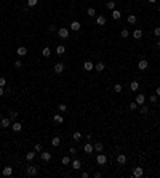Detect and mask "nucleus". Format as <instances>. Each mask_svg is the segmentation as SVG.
<instances>
[{
	"label": "nucleus",
	"mask_w": 160,
	"mask_h": 178,
	"mask_svg": "<svg viewBox=\"0 0 160 178\" xmlns=\"http://www.w3.org/2000/svg\"><path fill=\"white\" fill-rule=\"evenodd\" d=\"M96 162L99 164V165H104V164L107 162V157H106V154H98V157H96Z\"/></svg>",
	"instance_id": "obj_3"
},
{
	"label": "nucleus",
	"mask_w": 160,
	"mask_h": 178,
	"mask_svg": "<svg viewBox=\"0 0 160 178\" xmlns=\"http://www.w3.org/2000/svg\"><path fill=\"white\" fill-rule=\"evenodd\" d=\"M94 176H96V178H101L102 173H101V172H96V173H94Z\"/></svg>",
	"instance_id": "obj_47"
},
{
	"label": "nucleus",
	"mask_w": 160,
	"mask_h": 178,
	"mask_svg": "<svg viewBox=\"0 0 160 178\" xmlns=\"http://www.w3.org/2000/svg\"><path fill=\"white\" fill-rule=\"evenodd\" d=\"M21 128H23V125H21L19 122H15V124H13V130H15V132H21Z\"/></svg>",
	"instance_id": "obj_26"
},
{
	"label": "nucleus",
	"mask_w": 160,
	"mask_h": 178,
	"mask_svg": "<svg viewBox=\"0 0 160 178\" xmlns=\"http://www.w3.org/2000/svg\"><path fill=\"white\" fill-rule=\"evenodd\" d=\"M86 15H88V16H94V15H96L94 8H88V10H86Z\"/></svg>",
	"instance_id": "obj_33"
},
{
	"label": "nucleus",
	"mask_w": 160,
	"mask_h": 178,
	"mask_svg": "<svg viewBox=\"0 0 160 178\" xmlns=\"http://www.w3.org/2000/svg\"><path fill=\"white\" fill-rule=\"evenodd\" d=\"M128 35H130V32L127 31V29H123V31H122V32H120V37H122V39H127Z\"/></svg>",
	"instance_id": "obj_32"
},
{
	"label": "nucleus",
	"mask_w": 160,
	"mask_h": 178,
	"mask_svg": "<svg viewBox=\"0 0 160 178\" xmlns=\"http://www.w3.org/2000/svg\"><path fill=\"white\" fill-rule=\"evenodd\" d=\"M69 153H71V154H75L77 149H75V148H71V149H69Z\"/></svg>",
	"instance_id": "obj_46"
},
{
	"label": "nucleus",
	"mask_w": 160,
	"mask_h": 178,
	"mask_svg": "<svg viewBox=\"0 0 160 178\" xmlns=\"http://www.w3.org/2000/svg\"><path fill=\"white\" fill-rule=\"evenodd\" d=\"M80 138H82V133H80V132H75V133H74V140H75V141H79Z\"/></svg>",
	"instance_id": "obj_37"
},
{
	"label": "nucleus",
	"mask_w": 160,
	"mask_h": 178,
	"mask_svg": "<svg viewBox=\"0 0 160 178\" xmlns=\"http://www.w3.org/2000/svg\"><path fill=\"white\" fill-rule=\"evenodd\" d=\"M13 175V168L11 167H5L3 168V176H11Z\"/></svg>",
	"instance_id": "obj_14"
},
{
	"label": "nucleus",
	"mask_w": 160,
	"mask_h": 178,
	"mask_svg": "<svg viewBox=\"0 0 160 178\" xmlns=\"http://www.w3.org/2000/svg\"><path fill=\"white\" fill-rule=\"evenodd\" d=\"M128 23H130V24H135V23H136V16H135V15H130V16H128Z\"/></svg>",
	"instance_id": "obj_29"
},
{
	"label": "nucleus",
	"mask_w": 160,
	"mask_h": 178,
	"mask_svg": "<svg viewBox=\"0 0 160 178\" xmlns=\"http://www.w3.org/2000/svg\"><path fill=\"white\" fill-rule=\"evenodd\" d=\"M50 159H51V154H50V153H46V151H45V153H42V160H45V162H48Z\"/></svg>",
	"instance_id": "obj_19"
},
{
	"label": "nucleus",
	"mask_w": 160,
	"mask_h": 178,
	"mask_svg": "<svg viewBox=\"0 0 160 178\" xmlns=\"http://www.w3.org/2000/svg\"><path fill=\"white\" fill-rule=\"evenodd\" d=\"M64 71V63H56L55 64V72L56 74H61Z\"/></svg>",
	"instance_id": "obj_7"
},
{
	"label": "nucleus",
	"mask_w": 160,
	"mask_h": 178,
	"mask_svg": "<svg viewBox=\"0 0 160 178\" xmlns=\"http://www.w3.org/2000/svg\"><path fill=\"white\" fill-rule=\"evenodd\" d=\"M104 67H106V64L104 63H98V64H94V69H96V71H104Z\"/></svg>",
	"instance_id": "obj_18"
},
{
	"label": "nucleus",
	"mask_w": 160,
	"mask_h": 178,
	"mask_svg": "<svg viewBox=\"0 0 160 178\" xmlns=\"http://www.w3.org/2000/svg\"><path fill=\"white\" fill-rule=\"evenodd\" d=\"M72 168H75V170H79V168H80V160L79 159H75L74 162H72Z\"/></svg>",
	"instance_id": "obj_27"
},
{
	"label": "nucleus",
	"mask_w": 160,
	"mask_h": 178,
	"mask_svg": "<svg viewBox=\"0 0 160 178\" xmlns=\"http://www.w3.org/2000/svg\"><path fill=\"white\" fill-rule=\"evenodd\" d=\"M150 101H152V103H157V96H155V95H152V96H150Z\"/></svg>",
	"instance_id": "obj_45"
},
{
	"label": "nucleus",
	"mask_w": 160,
	"mask_h": 178,
	"mask_svg": "<svg viewBox=\"0 0 160 178\" xmlns=\"http://www.w3.org/2000/svg\"><path fill=\"white\" fill-rule=\"evenodd\" d=\"M10 122H11V119H10V117H3V119L0 120V127H2V128L10 127Z\"/></svg>",
	"instance_id": "obj_4"
},
{
	"label": "nucleus",
	"mask_w": 160,
	"mask_h": 178,
	"mask_svg": "<svg viewBox=\"0 0 160 178\" xmlns=\"http://www.w3.org/2000/svg\"><path fill=\"white\" fill-rule=\"evenodd\" d=\"M142 173H144L142 167H136L135 170H133V176H135V178H139V176H142Z\"/></svg>",
	"instance_id": "obj_5"
},
{
	"label": "nucleus",
	"mask_w": 160,
	"mask_h": 178,
	"mask_svg": "<svg viewBox=\"0 0 160 178\" xmlns=\"http://www.w3.org/2000/svg\"><path fill=\"white\" fill-rule=\"evenodd\" d=\"M58 35L61 37V39H69V29H66V27H61L58 31Z\"/></svg>",
	"instance_id": "obj_2"
},
{
	"label": "nucleus",
	"mask_w": 160,
	"mask_h": 178,
	"mask_svg": "<svg viewBox=\"0 0 160 178\" xmlns=\"http://www.w3.org/2000/svg\"><path fill=\"white\" fill-rule=\"evenodd\" d=\"M26 173H27L29 176H35L37 175V167L35 165H29L27 168H26Z\"/></svg>",
	"instance_id": "obj_1"
},
{
	"label": "nucleus",
	"mask_w": 160,
	"mask_h": 178,
	"mask_svg": "<svg viewBox=\"0 0 160 178\" xmlns=\"http://www.w3.org/2000/svg\"><path fill=\"white\" fill-rule=\"evenodd\" d=\"M42 55H43V56H45V58H48V56L51 55V50L48 48V47H45V48H43V50H42Z\"/></svg>",
	"instance_id": "obj_23"
},
{
	"label": "nucleus",
	"mask_w": 160,
	"mask_h": 178,
	"mask_svg": "<svg viewBox=\"0 0 160 178\" xmlns=\"http://www.w3.org/2000/svg\"><path fill=\"white\" fill-rule=\"evenodd\" d=\"M120 16H122V13L119 10H112V18L114 19H120Z\"/></svg>",
	"instance_id": "obj_21"
},
{
	"label": "nucleus",
	"mask_w": 160,
	"mask_h": 178,
	"mask_svg": "<svg viewBox=\"0 0 160 178\" xmlns=\"http://www.w3.org/2000/svg\"><path fill=\"white\" fill-rule=\"evenodd\" d=\"M21 66H23V63H21V61H16V63H15V67H16V69H19Z\"/></svg>",
	"instance_id": "obj_43"
},
{
	"label": "nucleus",
	"mask_w": 160,
	"mask_h": 178,
	"mask_svg": "<svg viewBox=\"0 0 160 178\" xmlns=\"http://www.w3.org/2000/svg\"><path fill=\"white\" fill-rule=\"evenodd\" d=\"M63 164H64V165H69V164H71V159H69V156H64V157H63Z\"/></svg>",
	"instance_id": "obj_34"
},
{
	"label": "nucleus",
	"mask_w": 160,
	"mask_h": 178,
	"mask_svg": "<svg viewBox=\"0 0 160 178\" xmlns=\"http://www.w3.org/2000/svg\"><path fill=\"white\" fill-rule=\"evenodd\" d=\"M59 111H67V106L64 104V103H63V104H59Z\"/></svg>",
	"instance_id": "obj_42"
},
{
	"label": "nucleus",
	"mask_w": 160,
	"mask_h": 178,
	"mask_svg": "<svg viewBox=\"0 0 160 178\" xmlns=\"http://www.w3.org/2000/svg\"><path fill=\"white\" fill-rule=\"evenodd\" d=\"M139 111H141V114L144 116V114H147V112H149V108L144 106V104H141V109H139Z\"/></svg>",
	"instance_id": "obj_28"
},
{
	"label": "nucleus",
	"mask_w": 160,
	"mask_h": 178,
	"mask_svg": "<svg viewBox=\"0 0 160 178\" xmlns=\"http://www.w3.org/2000/svg\"><path fill=\"white\" fill-rule=\"evenodd\" d=\"M71 29H72V31H80V23H79V21H72V24H71Z\"/></svg>",
	"instance_id": "obj_11"
},
{
	"label": "nucleus",
	"mask_w": 160,
	"mask_h": 178,
	"mask_svg": "<svg viewBox=\"0 0 160 178\" xmlns=\"http://www.w3.org/2000/svg\"><path fill=\"white\" fill-rule=\"evenodd\" d=\"M147 66H149V63L146 61V59H141V61L138 63V67H139L141 71H144V69H147Z\"/></svg>",
	"instance_id": "obj_9"
},
{
	"label": "nucleus",
	"mask_w": 160,
	"mask_h": 178,
	"mask_svg": "<svg viewBox=\"0 0 160 178\" xmlns=\"http://www.w3.org/2000/svg\"><path fill=\"white\" fill-rule=\"evenodd\" d=\"M51 145H53L55 148H56V146H59V145H61V138H59V136H55L53 140H51Z\"/></svg>",
	"instance_id": "obj_16"
},
{
	"label": "nucleus",
	"mask_w": 160,
	"mask_h": 178,
	"mask_svg": "<svg viewBox=\"0 0 160 178\" xmlns=\"http://www.w3.org/2000/svg\"><path fill=\"white\" fill-rule=\"evenodd\" d=\"M144 101H146V98H144V95L139 93L136 96V103H138V106H141V104H144Z\"/></svg>",
	"instance_id": "obj_10"
},
{
	"label": "nucleus",
	"mask_w": 160,
	"mask_h": 178,
	"mask_svg": "<svg viewBox=\"0 0 160 178\" xmlns=\"http://www.w3.org/2000/svg\"><path fill=\"white\" fill-rule=\"evenodd\" d=\"M64 51H66V48H64V45H59V47H56V55H64Z\"/></svg>",
	"instance_id": "obj_22"
},
{
	"label": "nucleus",
	"mask_w": 160,
	"mask_h": 178,
	"mask_svg": "<svg viewBox=\"0 0 160 178\" xmlns=\"http://www.w3.org/2000/svg\"><path fill=\"white\" fill-rule=\"evenodd\" d=\"M102 148H104V145H102L101 141H98V143H94L93 149H94V151H98V153H101V151H102Z\"/></svg>",
	"instance_id": "obj_12"
},
{
	"label": "nucleus",
	"mask_w": 160,
	"mask_h": 178,
	"mask_svg": "<svg viewBox=\"0 0 160 178\" xmlns=\"http://www.w3.org/2000/svg\"><path fill=\"white\" fill-rule=\"evenodd\" d=\"M130 88H131V90H133V92H135V90H138V88H139V84H138V82H136V80H133V82H131V84H130Z\"/></svg>",
	"instance_id": "obj_24"
},
{
	"label": "nucleus",
	"mask_w": 160,
	"mask_h": 178,
	"mask_svg": "<svg viewBox=\"0 0 160 178\" xmlns=\"http://www.w3.org/2000/svg\"><path fill=\"white\" fill-rule=\"evenodd\" d=\"M157 95L160 96V87H157Z\"/></svg>",
	"instance_id": "obj_50"
},
{
	"label": "nucleus",
	"mask_w": 160,
	"mask_h": 178,
	"mask_svg": "<svg viewBox=\"0 0 160 178\" xmlns=\"http://www.w3.org/2000/svg\"><path fill=\"white\" fill-rule=\"evenodd\" d=\"M90 175H88V173H86V172H83V173H82V178H88Z\"/></svg>",
	"instance_id": "obj_49"
},
{
	"label": "nucleus",
	"mask_w": 160,
	"mask_h": 178,
	"mask_svg": "<svg viewBox=\"0 0 160 178\" xmlns=\"http://www.w3.org/2000/svg\"><path fill=\"white\" fill-rule=\"evenodd\" d=\"M106 7L109 8V10H114V8H115V2H114V0H111V2H107Z\"/></svg>",
	"instance_id": "obj_30"
},
{
	"label": "nucleus",
	"mask_w": 160,
	"mask_h": 178,
	"mask_svg": "<svg viewBox=\"0 0 160 178\" xmlns=\"http://www.w3.org/2000/svg\"><path fill=\"white\" fill-rule=\"evenodd\" d=\"M157 45H158V48H160V40H158V43H157Z\"/></svg>",
	"instance_id": "obj_52"
},
{
	"label": "nucleus",
	"mask_w": 160,
	"mask_h": 178,
	"mask_svg": "<svg viewBox=\"0 0 160 178\" xmlns=\"http://www.w3.org/2000/svg\"><path fill=\"white\" fill-rule=\"evenodd\" d=\"M35 151H37V153H40V151H42V145H38V143H37V145H35Z\"/></svg>",
	"instance_id": "obj_44"
},
{
	"label": "nucleus",
	"mask_w": 160,
	"mask_h": 178,
	"mask_svg": "<svg viewBox=\"0 0 160 178\" xmlns=\"http://www.w3.org/2000/svg\"><path fill=\"white\" fill-rule=\"evenodd\" d=\"M158 13H160V7H158Z\"/></svg>",
	"instance_id": "obj_53"
},
{
	"label": "nucleus",
	"mask_w": 160,
	"mask_h": 178,
	"mask_svg": "<svg viewBox=\"0 0 160 178\" xmlns=\"http://www.w3.org/2000/svg\"><path fill=\"white\" fill-rule=\"evenodd\" d=\"M37 3H38V0H27V5L29 7H35Z\"/></svg>",
	"instance_id": "obj_36"
},
{
	"label": "nucleus",
	"mask_w": 160,
	"mask_h": 178,
	"mask_svg": "<svg viewBox=\"0 0 160 178\" xmlns=\"http://www.w3.org/2000/svg\"><path fill=\"white\" fill-rule=\"evenodd\" d=\"M0 154H2V153H0Z\"/></svg>",
	"instance_id": "obj_54"
},
{
	"label": "nucleus",
	"mask_w": 160,
	"mask_h": 178,
	"mask_svg": "<svg viewBox=\"0 0 160 178\" xmlns=\"http://www.w3.org/2000/svg\"><path fill=\"white\" fill-rule=\"evenodd\" d=\"M16 117H18V112H10V119L11 120H15V122H16Z\"/></svg>",
	"instance_id": "obj_38"
},
{
	"label": "nucleus",
	"mask_w": 160,
	"mask_h": 178,
	"mask_svg": "<svg viewBox=\"0 0 160 178\" xmlns=\"http://www.w3.org/2000/svg\"><path fill=\"white\" fill-rule=\"evenodd\" d=\"M147 2H149V3H155V2H157V0H147Z\"/></svg>",
	"instance_id": "obj_51"
},
{
	"label": "nucleus",
	"mask_w": 160,
	"mask_h": 178,
	"mask_svg": "<svg viewBox=\"0 0 160 178\" xmlns=\"http://www.w3.org/2000/svg\"><path fill=\"white\" fill-rule=\"evenodd\" d=\"M34 157H35V153H32V151H31V153H27V154H26V159H27V160H32Z\"/></svg>",
	"instance_id": "obj_31"
},
{
	"label": "nucleus",
	"mask_w": 160,
	"mask_h": 178,
	"mask_svg": "<svg viewBox=\"0 0 160 178\" xmlns=\"http://www.w3.org/2000/svg\"><path fill=\"white\" fill-rule=\"evenodd\" d=\"M16 53L19 56H26L27 55V48H26V47H18V48H16Z\"/></svg>",
	"instance_id": "obj_8"
},
{
	"label": "nucleus",
	"mask_w": 160,
	"mask_h": 178,
	"mask_svg": "<svg viewBox=\"0 0 160 178\" xmlns=\"http://www.w3.org/2000/svg\"><path fill=\"white\" fill-rule=\"evenodd\" d=\"M53 120H55V124H63V122H64L63 116H55V117H53Z\"/></svg>",
	"instance_id": "obj_25"
},
{
	"label": "nucleus",
	"mask_w": 160,
	"mask_h": 178,
	"mask_svg": "<svg viewBox=\"0 0 160 178\" xmlns=\"http://www.w3.org/2000/svg\"><path fill=\"white\" fill-rule=\"evenodd\" d=\"M7 85V80H5V77H0V87H5Z\"/></svg>",
	"instance_id": "obj_41"
},
{
	"label": "nucleus",
	"mask_w": 160,
	"mask_h": 178,
	"mask_svg": "<svg viewBox=\"0 0 160 178\" xmlns=\"http://www.w3.org/2000/svg\"><path fill=\"white\" fill-rule=\"evenodd\" d=\"M3 93H5V90H3V87H0V98L3 96Z\"/></svg>",
	"instance_id": "obj_48"
},
{
	"label": "nucleus",
	"mask_w": 160,
	"mask_h": 178,
	"mask_svg": "<svg viewBox=\"0 0 160 178\" xmlns=\"http://www.w3.org/2000/svg\"><path fill=\"white\" fill-rule=\"evenodd\" d=\"M83 151L86 154H91L93 153V145H90V143H86V145L83 146Z\"/></svg>",
	"instance_id": "obj_13"
},
{
	"label": "nucleus",
	"mask_w": 160,
	"mask_h": 178,
	"mask_svg": "<svg viewBox=\"0 0 160 178\" xmlns=\"http://www.w3.org/2000/svg\"><path fill=\"white\" fill-rule=\"evenodd\" d=\"M93 66H94V64H93L91 61H85V63H83V67H85V71H91V69H93Z\"/></svg>",
	"instance_id": "obj_15"
},
{
	"label": "nucleus",
	"mask_w": 160,
	"mask_h": 178,
	"mask_svg": "<svg viewBox=\"0 0 160 178\" xmlns=\"http://www.w3.org/2000/svg\"><path fill=\"white\" fill-rule=\"evenodd\" d=\"M96 23H98L99 26H106V18H104V16H98V18H96Z\"/></svg>",
	"instance_id": "obj_17"
},
{
	"label": "nucleus",
	"mask_w": 160,
	"mask_h": 178,
	"mask_svg": "<svg viewBox=\"0 0 160 178\" xmlns=\"http://www.w3.org/2000/svg\"><path fill=\"white\" fill-rule=\"evenodd\" d=\"M142 37V31L141 29H136L135 32H133V39H141Z\"/></svg>",
	"instance_id": "obj_20"
},
{
	"label": "nucleus",
	"mask_w": 160,
	"mask_h": 178,
	"mask_svg": "<svg viewBox=\"0 0 160 178\" xmlns=\"http://www.w3.org/2000/svg\"><path fill=\"white\" fill-rule=\"evenodd\" d=\"M125 162H127V156L125 154H117V164L119 165H123Z\"/></svg>",
	"instance_id": "obj_6"
},
{
	"label": "nucleus",
	"mask_w": 160,
	"mask_h": 178,
	"mask_svg": "<svg viewBox=\"0 0 160 178\" xmlns=\"http://www.w3.org/2000/svg\"><path fill=\"white\" fill-rule=\"evenodd\" d=\"M114 92L120 93V92H122V85H120V84H115V85H114Z\"/></svg>",
	"instance_id": "obj_35"
},
{
	"label": "nucleus",
	"mask_w": 160,
	"mask_h": 178,
	"mask_svg": "<svg viewBox=\"0 0 160 178\" xmlns=\"http://www.w3.org/2000/svg\"><path fill=\"white\" fill-rule=\"evenodd\" d=\"M136 108H138V103H136V101H135V103H130V109H131V111H135Z\"/></svg>",
	"instance_id": "obj_39"
},
{
	"label": "nucleus",
	"mask_w": 160,
	"mask_h": 178,
	"mask_svg": "<svg viewBox=\"0 0 160 178\" xmlns=\"http://www.w3.org/2000/svg\"><path fill=\"white\" fill-rule=\"evenodd\" d=\"M154 35L155 37H160V27H155L154 29Z\"/></svg>",
	"instance_id": "obj_40"
}]
</instances>
